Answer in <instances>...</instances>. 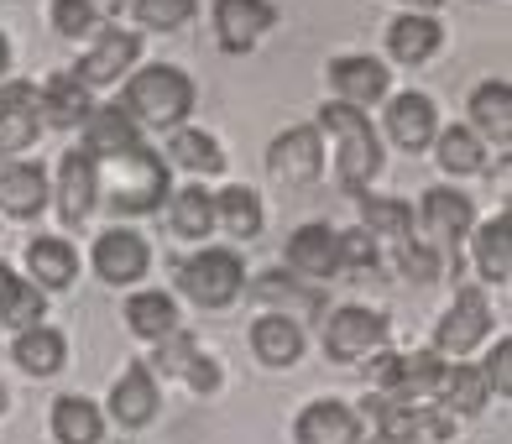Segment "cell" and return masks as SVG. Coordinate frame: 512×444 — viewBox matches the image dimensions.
<instances>
[{
    "label": "cell",
    "instance_id": "obj_1",
    "mask_svg": "<svg viewBox=\"0 0 512 444\" xmlns=\"http://www.w3.org/2000/svg\"><path fill=\"white\" fill-rule=\"evenodd\" d=\"M95 173H100V194L121 215H152L162 194H168V162L142 142L115 157H95Z\"/></svg>",
    "mask_w": 512,
    "mask_h": 444
},
{
    "label": "cell",
    "instance_id": "obj_2",
    "mask_svg": "<svg viewBox=\"0 0 512 444\" xmlns=\"http://www.w3.org/2000/svg\"><path fill=\"white\" fill-rule=\"evenodd\" d=\"M319 126L335 136V173H340V189L361 194L366 183L382 173V136H377V126H371V115L356 110V105H345V100H335V105L319 110Z\"/></svg>",
    "mask_w": 512,
    "mask_h": 444
},
{
    "label": "cell",
    "instance_id": "obj_3",
    "mask_svg": "<svg viewBox=\"0 0 512 444\" xmlns=\"http://www.w3.org/2000/svg\"><path fill=\"white\" fill-rule=\"evenodd\" d=\"M121 110L131 115L136 126H178L183 115L194 110V79L173 63H157V68H142L131 84H126V100Z\"/></svg>",
    "mask_w": 512,
    "mask_h": 444
},
{
    "label": "cell",
    "instance_id": "obj_4",
    "mask_svg": "<svg viewBox=\"0 0 512 444\" xmlns=\"http://www.w3.org/2000/svg\"><path fill=\"white\" fill-rule=\"evenodd\" d=\"M178 288L189 293L199 309H225V303H236L241 288H246V267L236 251L225 246H204L199 256L178 267Z\"/></svg>",
    "mask_w": 512,
    "mask_h": 444
},
{
    "label": "cell",
    "instance_id": "obj_5",
    "mask_svg": "<svg viewBox=\"0 0 512 444\" xmlns=\"http://www.w3.org/2000/svg\"><path fill=\"white\" fill-rule=\"evenodd\" d=\"M486 330H492V309H486V293L481 288H465L455 293L450 314L434 324V356H471V350L486 340Z\"/></svg>",
    "mask_w": 512,
    "mask_h": 444
},
{
    "label": "cell",
    "instance_id": "obj_6",
    "mask_svg": "<svg viewBox=\"0 0 512 444\" xmlns=\"http://www.w3.org/2000/svg\"><path fill=\"white\" fill-rule=\"evenodd\" d=\"M267 173L277 183H288V189H304L324 173V142L314 126H288L283 136H272L267 147Z\"/></svg>",
    "mask_w": 512,
    "mask_h": 444
},
{
    "label": "cell",
    "instance_id": "obj_7",
    "mask_svg": "<svg viewBox=\"0 0 512 444\" xmlns=\"http://www.w3.org/2000/svg\"><path fill=\"white\" fill-rule=\"evenodd\" d=\"M382 340H387V319L371 309H356V303H345V309L324 319V356L330 361H361Z\"/></svg>",
    "mask_w": 512,
    "mask_h": 444
},
{
    "label": "cell",
    "instance_id": "obj_8",
    "mask_svg": "<svg viewBox=\"0 0 512 444\" xmlns=\"http://www.w3.org/2000/svg\"><path fill=\"white\" fill-rule=\"evenodd\" d=\"M392 403H424V397L439 392V377H445V361L434 350H413V356H377V371H371Z\"/></svg>",
    "mask_w": 512,
    "mask_h": 444
},
{
    "label": "cell",
    "instance_id": "obj_9",
    "mask_svg": "<svg viewBox=\"0 0 512 444\" xmlns=\"http://www.w3.org/2000/svg\"><path fill=\"white\" fill-rule=\"evenodd\" d=\"M277 27L272 0H215V37L225 53H251Z\"/></svg>",
    "mask_w": 512,
    "mask_h": 444
},
{
    "label": "cell",
    "instance_id": "obj_10",
    "mask_svg": "<svg viewBox=\"0 0 512 444\" xmlns=\"http://www.w3.org/2000/svg\"><path fill=\"white\" fill-rule=\"evenodd\" d=\"M136 53H142V37H136V32H121V27H110V32H100L95 48L79 58L74 79H79L84 89H105V84H115V79H121L126 68L136 63Z\"/></svg>",
    "mask_w": 512,
    "mask_h": 444
},
{
    "label": "cell",
    "instance_id": "obj_11",
    "mask_svg": "<svg viewBox=\"0 0 512 444\" xmlns=\"http://www.w3.org/2000/svg\"><path fill=\"white\" fill-rule=\"evenodd\" d=\"M37 131H42V95H37V84L11 79L6 89H0V147L21 152V147L37 142Z\"/></svg>",
    "mask_w": 512,
    "mask_h": 444
},
{
    "label": "cell",
    "instance_id": "obj_12",
    "mask_svg": "<svg viewBox=\"0 0 512 444\" xmlns=\"http://www.w3.org/2000/svg\"><path fill=\"white\" fill-rule=\"evenodd\" d=\"M147 267H152V251H147V241L136 236V230H105V236L95 241V272L105 277V283H115V288L147 277Z\"/></svg>",
    "mask_w": 512,
    "mask_h": 444
},
{
    "label": "cell",
    "instance_id": "obj_13",
    "mask_svg": "<svg viewBox=\"0 0 512 444\" xmlns=\"http://www.w3.org/2000/svg\"><path fill=\"white\" fill-rule=\"evenodd\" d=\"M110 418L121 429H147L157 418V382H152V366H126L110 387Z\"/></svg>",
    "mask_w": 512,
    "mask_h": 444
},
{
    "label": "cell",
    "instance_id": "obj_14",
    "mask_svg": "<svg viewBox=\"0 0 512 444\" xmlns=\"http://www.w3.org/2000/svg\"><path fill=\"white\" fill-rule=\"evenodd\" d=\"M288 267L309 283H324V277L340 272V230L330 225H304L288 236Z\"/></svg>",
    "mask_w": 512,
    "mask_h": 444
},
{
    "label": "cell",
    "instance_id": "obj_15",
    "mask_svg": "<svg viewBox=\"0 0 512 444\" xmlns=\"http://www.w3.org/2000/svg\"><path fill=\"white\" fill-rule=\"evenodd\" d=\"M0 209L11 220H37L48 209V173L37 162H0Z\"/></svg>",
    "mask_w": 512,
    "mask_h": 444
},
{
    "label": "cell",
    "instance_id": "obj_16",
    "mask_svg": "<svg viewBox=\"0 0 512 444\" xmlns=\"http://www.w3.org/2000/svg\"><path fill=\"white\" fill-rule=\"evenodd\" d=\"M293 439L298 444H361V424H356V413L345 403L319 397V403H309L304 413H298Z\"/></svg>",
    "mask_w": 512,
    "mask_h": 444
},
{
    "label": "cell",
    "instance_id": "obj_17",
    "mask_svg": "<svg viewBox=\"0 0 512 444\" xmlns=\"http://www.w3.org/2000/svg\"><path fill=\"white\" fill-rule=\"evenodd\" d=\"M418 215H424V230L439 241V246H460L465 236H471V225H476V209H471V199L465 194H455V189H429L424 194V204H418Z\"/></svg>",
    "mask_w": 512,
    "mask_h": 444
},
{
    "label": "cell",
    "instance_id": "obj_18",
    "mask_svg": "<svg viewBox=\"0 0 512 444\" xmlns=\"http://www.w3.org/2000/svg\"><path fill=\"white\" fill-rule=\"evenodd\" d=\"M100 204V173H95V157L89 152H68L63 168H58V209L68 225L89 220V209Z\"/></svg>",
    "mask_w": 512,
    "mask_h": 444
},
{
    "label": "cell",
    "instance_id": "obj_19",
    "mask_svg": "<svg viewBox=\"0 0 512 444\" xmlns=\"http://www.w3.org/2000/svg\"><path fill=\"white\" fill-rule=\"evenodd\" d=\"M330 79H335V89H340V100L345 105H377L382 95H387V68H382V58H366V53H345V58H335L330 63Z\"/></svg>",
    "mask_w": 512,
    "mask_h": 444
},
{
    "label": "cell",
    "instance_id": "obj_20",
    "mask_svg": "<svg viewBox=\"0 0 512 444\" xmlns=\"http://www.w3.org/2000/svg\"><path fill=\"white\" fill-rule=\"evenodd\" d=\"M387 136L398 142L403 152H424L434 136H439V110L429 95H398L387 110Z\"/></svg>",
    "mask_w": 512,
    "mask_h": 444
},
{
    "label": "cell",
    "instance_id": "obj_21",
    "mask_svg": "<svg viewBox=\"0 0 512 444\" xmlns=\"http://www.w3.org/2000/svg\"><path fill=\"white\" fill-rule=\"evenodd\" d=\"M136 142H142V131H136V121L121 105H95L84 115V152L89 157H115Z\"/></svg>",
    "mask_w": 512,
    "mask_h": 444
},
{
    "label": "cell",
    "instance_id": "obj_22",
    "mask_svg": "<svg viewBox=\"0 0 512 444\" xmlns=\"http://www.w3.org/2000/svg\"><path fill=\"white\" fill-rule=\"evenodd\" d=\"M251 350L267 366H293L304 356V330H298L293 314H262L251 324Z\"/></svg>",
    "mask_w": 512,
    "mask_h": 444
},
{
    "label": "cell",
    "instance_id": "obj_23",
    "mask_svg": "<svg viewBox=\"0 0 512 444\" xmlns=\"http://www.w3.org/2000/svg\"><path fill=\"white\" fill-rule=\"evenodd\" d=\"M27 272H32V283L42 293H58V288H68L79 277V256H74V246L58 241V236H37L27 246Z\"/></svg>",
    "mask_w": 512,
    "mask_h": 444
},
{
    "label": "cell",
    "instance_id": "obj_24",
    "mask_svg": "<svg viewBox=\"0 0 512 444\" xmlns=\"http://www.w3.org/2000/svg\"><path fill=\"white\" fill-rule=\"evenodd\" d=\"M366 413L377 418V429H382V439L387 444H418V434H445L450 424L445 418H429V413H418L413 403H392V397H371L366 403Z\"/></svg>",
    "mask_w": 512,
    "mask_h": 444
},
{
    "label": "cell",
    "instance_id": "obj_25",
    "mask_svg": "<svg viewBox=\"0 0 512 444\" xmlns=\"http://www.w3.org/2000/svg\"><path fill=\"white\" fill-rule=\"evenodd\" d=\"M439 42H445V32H439L434 16L403 11V16L387 27V53L398 58V63H429V58L439 53Z\"/></svg>",
    "mask_w": 512,
    "mask_h": 444
},
{
    "label": "cell",
    "instance_id": "obj_26",
    "mask_svg": "<svg viewBox=\"0 0 512 444\" xmlns=\"http://www.w3.org/2000/svg\"><path fill=\"white\" fill-rule=\"evenodd\" d=\"M471 126L497 147L512 142V84L507 79H486L471 95Z\"/></svg>",
    "mask_w": 512,
    "mask_h": 444
},
{
    "label": "cell",
    "instance_id": "obj_27",
    "mask_svg": "<svg viewBox=\"0 0 512 444\" xmlns=\"http://www.w3.org/2000/svg\"><path fill=\"white\" fill-rule=\"evenodd\" d=\"M11 356L27 377H53V371H63V361H68V340L53 330V324H32V330L16 335Z\"/></svg>",
    "mask_w": 512,
    "mask_h": 444
},
{
    "label": "cell",
    "instance_id": "obj_28",
    "mask_svg": "<svg viewBox=\"0 0 512 444\" xmlns=\"http://www.w3.org/2000/svg\"><path fill=\"white\" fill-rule=\"evenodd\" d=\"M37 95H42V126H84V115L95 110L89 105V89L74 79V68H68V74H53Z\"/></svg>",
    "mask_w": 512,
    "mask_h": 444
},
{
    "label": "cell",
    "instance_id": "obj_29",
    "mask_svg": "<svg viewBox=\"0 0 512 444\" xmlns=\"http://www.w3.org/2000/svg\"><path fill=\"white\" fill-rule=\"evenodd\" d=\"M476 267H481L486 283H497V288L512 277V215H507V209L481 225V236H476Z\"/></svg>",
    "mask_w": 512,
    "mask_h": 444
},
{
    "label": "cell",
    "instance_id": "obj_30",
    "mask_svg": "<svg viewBox=\"0 0 512 444\" xmlns=\"http://www.w3.org/2000/svg\"><path fill=\"white\" fill-rule=\"evenodd\" d=\"M53 434H58V444H100L105 418H100V408L89 403V397L68 392V397L53 403Z\"/></svg>",
    "mask_w": 512,
    "mask_h": 444
},
{
    "label": "cell",
    "instance_id": "obj_31",
    "mask_svg": "<svg viewBox=\"0 0 512 444\" xmlns=\"http://www.w3.org/2000/svg\"><path fill=\"white\" fill-rule=\"evenodd\" d=\"M439 403H445L450 413H481L486 408V397H492V387H486L481 377V366H445V377H439Z\"/></svg>",
    "mask_w": 512,
    "mask_h": 444
},
{
    "label": "cell",
    "instance_id": "obj_32",
    "mask_svg": "<svg viewBox=\"0 0 512 444\" xmlns=\"http://www.w3.org/2000/svg\"><path fill=\"white\" fill-rule=\"evenodd\" d=\"M126 324L142 340H168L173 330H178V303L168 298V293H136L131 303H126Z\"/></svg>",
    "mask_w": 512,
    "mask_h": 444
},
{
    "label": "cell",
    "instance_id": "obj_33",
    "mask_svg": "<svg viewBox=\"0 0 512 444\" xmlns=\"http://www.w3.org/2000/svg\"><path fill=\"white\" fill-rule=\"evenodd\" d=\"M361 230H366V236H387V241H408L413 236V209L403 199L366 194L361 199Z\"/></svg>",
    "mask_w": 512,
    "mask_h": 444
},
{
    "label": "cell",
    "instance_id": "obj_34",
    "mask_svg": "<svg viewBox=\"0 0 512 444\" xmlns=\"http://www.w3.org/2000/svg\"><path fill=\"white\" fill-rule=\"evenodd\" d=\"M173 230L183 241H204L209 230H215V194H204L199 183H189V189H178L173 194Z\"/></svg>",
    "mask_w": 512,
    "mask_h": 444
},
{
    "label": "cell",
    "instance_id": "obj_35",
    "mask_svg": "<svg viewBox=\"0 0 512 444\" xmlns=\"http://www.w3.org/2000/svg\"><path fill=\"white\" fill-rule=\"evenodd\" d=\"M262 199H256L251 189H220L215 194V225H225L230 236H241V241H251L256 230H262Z\"/></svg>",
    "mask_w": 512,
    "mask_h": 444
},
{
    "label": "cell",
    "instance_id": "obj_36",
    "mask_svg": "<svg viewBox=\"0 0 512 444\" xmlns=\"http://www.w3.org/2000/svg\"><path fill=\"white\" fill-rule=\"evenodd\" d=\"M168 152H173L178 168H189V173H199V178H215V173L225 168L220 142H215V136H204V131H173Z\"/></svg>",
    "mask_w": 512,
    "mask_h": 444
},
{
    "label": "cell",
    "instance_id": "obj_37",
    "mask_svg": "<svg viewBox=\"0 0 512 444\" xmlns=\"http://www.w3.org/2000/svg\"><path fill=\"white\" fill-rule=\"evenodd\" d=\"M42 309H48V293L11 272L6 298H0V324H11V330H32V324L42 319Z\"/></svg>",
    "mask_w": 512,
    "mask_h": 444
},
{
    "label": "cell",
    "instance_id": "obj_38",
    "mask_svg": "<svg viewBox=\"0 0 512 444\" xmlns=\"http://www.w3.org/2000/svg\"><path fill=\"white\" fill-rule=\"evenodd\" d=\"M434 142H439V168H445V173L465 178V173H481V168H486V152H481V142H476V131L450 126V131H439Z\"/></svg>",
    "mask_w": 512,
    "mask_h": 444
},
{
    "label": "cell",
    "instance_id": "obj_39",
    "mask_svg": "<svg viewBox=\"0 0 512 444\" xmlns=\"http://www.w3.org/2000/svg\"><path fill=\"white\" fill-rule=\"evenodd\" d=\"M189 16H194V0H136V21L152 32H178L189 27Z\"/></svg>",
    "mask_w": 512,
    "mask_h": 444
},
{
    "label": "cell",
    "instance_id": "obj_40",
    "mask_svg": "<svg viewBox=\"0 0 512 444\" xmlns=\"http://www.w3.org/2000/svg\"><path fill=\"white\" fill-rule=\"evenodd\" d=\"M199 361V345H194V335H183V330H173L168 340H157V356H152V366L162 371V377H189V366Z\"/></svg>",
    "mask_w": 512,
    "mask_h": 444
},
{
    "label": "cell",
    "instance_id": "obj_41",
    "mask_svg": "<svg viewBox=\"0 0 512 444\" xmlns=\"http://www.w3.org/2000/svg\"><path fill=\"white\" fill-rule=\"evenodd\" d=\"M398 267H403V277H413V283H434L439 277V251L424 246V241H398Z\"/></svg>",
    "mask_w": 512,
    "mask_h": 444
},
{
    "label": "cell",
    "instance_id": "obj_42",
    "mask_svg": "<svg viewBox=\"0 0 512 444\" xmlns=\"http://www.w3.org/2000/svg\"><path fill=\"white\" fill-rule=\"evenodd\" d=\"M53 27H58V37H89L100 27V16L84 0H53Z\"/></svg>",
    "mask_w": 512,
    "mask_h": 444
},
{
    "label": "cell",
    "instance_id": "obj_43",
    "mask_svg": "<svg viewBox=\"0 0 512 444\" xmlns=\"http://www.w3.org/2000/svg\"><path fill=\"white\" fill-rule=\"evenodd\" d=\"M340 267L371 272V267H377V241H371L366 230H340Z\"/></svg>",
    "mask_w": 512,
    "mask_h": 444
},
{
    "label": "cell",
    "instance_id": "obj_44",
    "mask_svg": "<svg viewBox=\"0 0 512 444\" xmlns=\"http://www.w3.org/2000/svg\"><path fill=\"white\" fill-rule=\"evenodd\" d=\"M481 377H486V387H497V397H512V340H507V335L497 340L492 356H486Z\"/></svg>",
    "mask_w": 512,
    "mask_h": 444
},
{
    "label": "cell",
    "instance_id": "obj_45",
    "mask_svg": "<svg viewBox=\"0 0 512 444\" xmlns=\"http://www.w3.org/2000/svg\"><path fill=\"white\" fill-rule=\"evenodd\" d=\"M189 387H194V392H215V387H220V371H215V361H209V356H199V361L189 366Z\"/></svg>",
    "mask_w": 512,
    "mask_h": 444
},
{
    "label": "cell",
    "instance_id": "obj_46",
    "mask_svg": "<svg viewBox=\"0 0 512 444\" xmlns=\"http://www.w3.org/2000/svg\"><path fill=\"white\" fill-rule=\"evenodd\" d=\"M84 6H89V11H95V16H115V11H121V6H126V0H84Z\"/></svg>",
    "mask_w": 512,
    "mask_h": 444
},
{
    "label": "cell",
    "instance_id": "obj_47",
    "mask_svg": "<svg viewBox=\"0 0 512 444\" xmlns=\"http://www.w3.org/2000/svg\"><path fill=\"white\" fill-rule=\"evenodd\" d=\"M434 6H439V0H408V11H413V16H429Z\"/></svg>",
    "mask_w": 512,
    "mask_h": 444
},
{
    "label": "cell",
    "instance_id": "obj_48",
    "mask_svg": "<svg viewBox=\"0 0 512 444\" xmlns=\"http://www.w3.org/2000/svg\"><path fill=\"white\" fill-rule=\"evenodd\" d=\"M6 68H11V42L0 37V74H6Z\"/></svg>",
    "mask_w": 512,
    "mask_h": 444
},
{
    "label": "cell",
    "instance_id": "obj_49",
    "mask_svg": "<svg viewBox=\"0 0 512 444\" xmlns=\"http://www.w3.org/2000/svg\"><path fill=\"white\" fill-rule=\"evenodd\" d=\"M6 283H11V267H0V298H6Z\"/></svg>",
    "mask_w": 512,
    "mask_h": 444
},
{
    "label": "cell",
    "instance_id": "obj_50",
    "mask_svg": "<svg viewBox=\"0 0 512 444\" xmlns=\"http://www.w3.org/2000/svg\"><path fill=\"white\" fill-rule=\"evenodd\" d=\"M0 413H6V387H0Z\"/></svg>",
    "mask_w": 512,
    "mask_h": 444
}]
</instances>
